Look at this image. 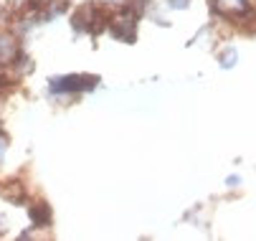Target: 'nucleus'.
<instances>
[{
  "label": "nucleus",
  "instance_id": "5",
  "mask_svg": "<svg viewBox=\"0 0 256 241\" xmlns=\"http://www.w3.org/2000/svg\"><path fill=\"white\" fill-rule=\"evenodd\" d=\"M234 61H236V54H234V51H226V54L221 56V64H224L226 68H228V66H231Z\"/></svg>",
  "mask_w": 256,
  "mask_h": 241
},
{
  "label": "nucleus",
  "instance_id": "6",
  "mask_svg": "<svg viewBox=\"0 0 256 241\" xmlns=\"http://www.w3.org/2000/svg\"><path fill=\"white\" fill-rule=\"evenodd\" d=\"M6 148H8V134L0 130V160H3V152H6Z\"/></svg>",
  "mask_w": 256,
  "mask_h": 241
},
{
  "label": "nucleus",
  "instance_id": "8",
  "mask_svg": "<svg viewBox=\"0 0 256 241\" xmlns=\"http://www.w3.org/2000/svg\"><path fill=\"white\" fill-rule=\"evenodd\" d=\"M109 3H114V0H109Z\"/></svg>",
  "mask_w": 256,
  "mask_h": 241
},
{
  "label": "nucleus",
  "instance_id": "4",
  "mask_svg": "<svg viewBox=\"0 0 256 241\" xmlns=\"http://www.w3.org/2000/svg\"><path fill=\"white\" fill-rule=\"evenodd\" d=\"M246 3H248V0H213V6L218 10H231V13L246 10Z\"/></svg>",
  "mask_w": 256,
  "mask_h": 241
},
{
  "label": "nucleus",
  "instance_id": "1",
  "mask_svg": "<svg viewBox=\"0 0 256 241\" xmlns=\"http://www.w3.org/2000/svg\"><path fill=\"white\" fill-rule=\"evenodd\" d=\"M99 79L96 76H56L48 82V89L54 94H66V92H89L94 89Z\"/></svg>",
  "mask_w": 256,
  "mask_h": 241
},
{
  "label": "nucleus",
  "instance_id": "7",
  "mask_svg": "<svg viewBox=\"0 0 256 241\" xmlns=\"http://www.w3.org/2000/svg\"><path fill=\"white\" fill-rule=\"evenodd\" d=\"M170 6H172V8H186L188 0H170Z\"/></svg>",
  "mask_w": 256,
  "mask_h": 241
},
{
  "label": "nucleus",
  "instance_id": "2",
  "mask_svg": "<svg viewBox=\"0 0 256 241\" xmlns=\"http://www.w3.org/2000/svg\"><path fill=\"white\" fill-rule=\"evenodd\" d=\"M18 56V44L8 33H0V64H13V58Z\"/></svg>",
  "mask_w": 256,
  "mask_h": 241
},
{
  "label": "nucleus",
  "instance_id": "3",
  "mask_svg": "<svg viewBox=\"0 0 256 241\" xmlns=\"http://www.w3.org/2000/svg\"><path fill=\"white\" fill-rule=\"evenodd\" d=\"M28 216H30V221H33L36 226H46V224L51 221V211H48V206H44V203L30 206V208H28Z\"/></svg>",
  "mask_w": 256,
  "mask_h": 241
}]
</instances>
